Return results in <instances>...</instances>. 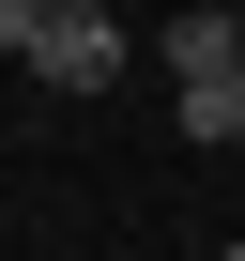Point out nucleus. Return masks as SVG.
<instances>
[{
  "label": "nucleus",
  "instance_id": "2",
  "mask_svg": "<svg viewBox=\"0 0 245 261\" xmlns=\"http://www.w3.org/2000/svg\"><path fill=\"white\" fill-rule=\"evenodd\" d=\"M154 77H169V108L230 92V77H245V16H230V0H184V16L154 31Z\"/></svg>",
  "mask_w": 245,
  "mask_h": 261
},
{
  "label": "nucleus",
  "instance_id": "4",
  "mask_svg": "<svg viewBox=\"0 0 245 261\" xmlns=\"http://www.w3.org/2000/svg\"><path fill=\"white\" fill-rule=\"evenodd\" d=\"M230 108H245V77H230Z\"/></svg>",
  "mask_w": 245,
  "mask_h": 261
},
{
  "label": "nucleus",
  "instance_id": "3",
  "mask_svg": "<svg viewBox=\"0 0 245 261\" xmlns=\"http://www.w3.org/2000/svg\"><path fill=\"white\" fill-rule=\"evenodd\" d=\"M215 261H245V246H215Z\"/></svg>",
  "mask_w": 245,
  "mask_h": 261
},
{
  "label": "nucleus",
  "instance_id": "1",
  "mask_svg": "<svg viewBox=\"0 0 245 261\" xmlns=\"http://www.w3.org/2000/svg\"><path fill=\"white\" fill-rule=\"evenodd\" d=\"M122 62H154V46L107 0H31V31H16V77H46V92H107Z\"/></svg>",
  "mask_w": 245,
  "mask_h": 261
}]
</instances>
